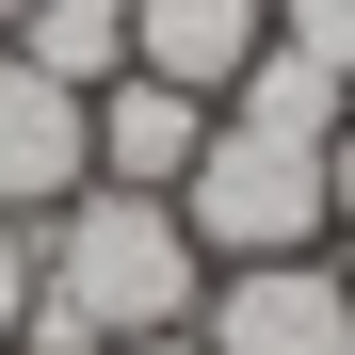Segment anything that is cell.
Masks as SVG:
<instances>
[{
    "mask_svg": "<svg viewBox=\"0 0 355 355\" xmlns=\"http://www.w3.org/2000/svg\"><path fill=\"white\" fill-rule=\"evenodd\" d=\"M339 275H355V259H339Z\"/></svg>",
    "mask_w": 355,
    "mask_h": 355,
    "instance_id": "cell-14",
    "label": "cell"
},
{
    "mask_svg": "<svg viewBox=\"0 0 355 355\" xmlns=\"http://www.w3.org/2000/svg\"><path fill=\"white\" fill-rule=\"evenodd\" d=\"M81 178H97V162H81V97L0 49V226H49Z\"/></svg>",
    "mask_w": 355,
    "mask_h": 355,
    "instance_id": "cell-5",
    "label": "cell"
},
{
    "mask_svg": "<svg viewBox=\"0 0 355 355\" xmlns=\"http://www.w3.org/2000/svg\"><path fill=\"white\" fill-rule=\"evenodd\" d=\"M17 17H33V0H0V33H17Z\"/></svg>",
    "mask_w": 355,
    "mask_h": 355,
    "instance_id": "cell-13",
    "label": "cell"
},
{
    "mask_svg": "<svg viewBox=\"0 0 355 355\" xmlns=\"http://www.w3.org/2000/svg\"><path fill=\"white\" fill-rule=\"evenodd\" d=\"M226 113H259V130H339V113H355V81H323L307 49H259V65L226 81Z\"/></svg>",
    "mask_w": 355,
    "mask_h": 355,
    "instance_id": "cell-8",
    "label": "cell"
},
{
    "mask_svg": "<svg viewBox=\"0 0 355 355\" xmlns=\"http://www.w3.org/2000/svg\"><path fill=\"white\" fill-rule=\"evenodd\" d=\"M113 355H210V339H194V323H162V339H113Z\"/></svg>",
    "mask_w": 355,
    "mask_h": 355,
    "instance_id": "cell-12",
    "label": "cell"
},
{
    "mask_svg": "<svg viewBox=\"0 0 355 355\" xmlns=\"http://www.w3.org/2000/svg\"><path fill=\"white\" fill-rule=\"evenodd\" d=\"M194 146H210V97H178V81H146V65H113L97 97H81V194H178L194 178Z\"/></svg>",
    "mask_w": 355,
    "mask_h": 355,
    "instance_id": "cell-4",
    "label": "cell"
},
{
    "mask_svg": "<svg viewBox=\"0 0 355 355\" xmlns=\"http://www.w3.org/2000/svg\"><path fill=\"white\" fill-rule=\"evenodd\" d=\"M275 49H307L323 81H355V0H275Z\"/></svg>",
    "mask_w": 355,
    "mask_h": 355,
    "instance_id": "cell-9",
    "label": "cell"
},
{
    "mask_svg": "<svg viewBox=\"0 0 355 355\" xmlns=\"http://www.w3.org/2000/svg\"><path fill=\"white\" fill-rule=\"evenodd\" d=\"M0 49H17V65H49L65 97H97L113 65H130V0H33V17L0 33Z\"/></svg>",
    "mask_w": 355,
    "mask_h": 355,
    "instance_id": "cell-7",
    "label": "cell"
},
{
    "mask_svg": "<svg viewBox=\"0 0 355 355\" xmlns=\"http://www.w3.org/2000/svg\"><path fill=\"white\" fill-rule=\"evenodd\" d=\"M194 339H210V355H355V275H339L323 243H307V259H210Z\"/></svg>",
    "mask_w": 355,
    "mask_h": 355,
    "instance_id": "cell-3",
    "label": "cell"
},
{
    "mask_svg": "<svg viewBox=\"0 0 355 355\" xmlns=\"http://www.w3.org/2000/svg\"><path fill=\"white\" fill-rule=\"evenodd\" d=\"M178 226H194V259H307L323 243V130H259V113L210 97V146L178 178Z\"/></svg>",
    "mask_w": 355,
    "mask_h": 355,
    "instance_id": "cell-2",
    "label": "cell"
},
{
    "mask_svg": "<svg viewBox=\"0 0 355 355\" xmlns=\"http://www.w3.org/2000/svg\"><path fill=\"white\" fill-rule=\"evenodd\" d=\"M323 243H355V113L323 130Z\"/></svg>",
    "mask_w": 355,
    "mask_h": 355,
    "instance_id": "cell-10",
    "label": "cell"
},
{
    "mask_svg": "<svg viewBox=\"0 0 355 355\" xmlns=\"http://www.w3.org/2000/svg\"><path fill=\"white\" fill-rule=\"evenodd\" d=\"M259 49H275V0H130V65L178 97H226Z\"/></svg>",
    "mask_w": 355,
    "mask_h": 355,
    "instance_id": "cell-6",
    "label": "cell"
},
{
    "mask_svg": "<svg viewBox=\"0 0 355 355\" xmlns=\"http://www.w3.org/2000/svg\"><path fill=\"white\" fill-rule=\"evenodd\" d=\"M17 323H33V226H0V355H17Z\"/></svg>",
    "mask_w": 355,
    "mask_h": 355,
    "instance_id": "cell-11",
    "label": "cell"
},
{
    "mask_svg": "<svg viewBox=\"0 0 355 355\" xmlns=\"http://www.w3.org/2000/svg\"><path fill=\"white\" fill-rule=\"evenodd\" d=\"M194 226H178V194H65L33 226V323L17 355H113V339H162V323H194Z\"/></svg>",
    "mask_w": 355,
    "mask_h": 355,
    "instance_id": "cell-1",
    "label": "cell"
}]
</instances>
